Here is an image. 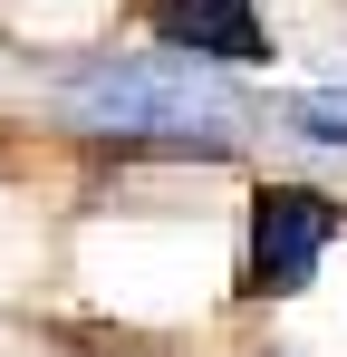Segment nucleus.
Listing matches in <instances>:
<instances>
[{
  "mask_svg": "<svg viewBox=\"0 0 347 357\" xmlns=\"http://www.w3.org/2000/svg\"><path fill=\"white\" fill-rule=\"evenodd\" d=\"M58 107L87 135H116V145H174V155H231L261 107L231 87V68L183 59L155 39V59H87L58 77Z\"/></svg>",
  "mask_w": 347,
  "mask_h": 357,
  "instance_id": "obj_1",
  "label": "nucleus"
},
{
  "mask_svg": "<svg viewBox=\"0 0 347 357\" xmlns=\"http://www.w3.org/2000/svg\"><path fill=\"white\" fill-rule=\"evenodd\" d=\"M347 232V203L318 183H261L251 193V241H241V299H299L318 280L328 241Z\"/></svg>",
  "mask_w": 347,
  "mask_h": 357,
  "instance_id": "obj_2",
  "label": "nucleus"
},
{
  "mask_svg": "<svg viewBox=\"0 0 347 357\" xmlns=\"http://www.w3.org/2000/svg\"><path fill=\"white\" fill-rule=\"evenodd\" d=\"M145 29L183 49V59H213V68H270V20H261V0H155L145 10Z\"/></svg>",
  "mask_w": 347,
  "mask_h": 357,
  "instance_id": "obj_3",
  "label": "nucleus"
},
{
  "mask_svg": "<svg viewBox=\"0 0 347 357\" xmlns=\"http://www.w3.org/2000/svg\"><path fill=\"white\" fill-rule=\"evenodd\" d=\"M270 116H280L299 145H328V155H347V87H299V97H280Z\"/></svg>",
  "mask_w": 347,
  "mask_h": 357,
  "instance_id": "obj_4",
  "label": "nucleus"
}]
</instances>
